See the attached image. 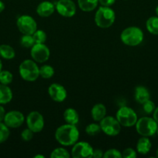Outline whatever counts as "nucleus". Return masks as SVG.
<instances>
[{
  "label": "nucleus",
  "instance_id": "obj_11",
  "mask_svg": "<svg viewBox=\"0 0 158 158\" xmlns=\"http://www.w3.org/2000/svg\"><path fill=\"white\" fill-rule=\"evenodd\" d=\"M94 149L89 143L77 141L71 149V155L73 158H91Z\"/></svg>",
  "mask_w": 158,
  "mask_h": 158
},
{
  "label": "nucleus",
  "instance_id": "obj_16",
  "mask_svg": "<svg viewBox=\"0 0 158 158\" xmlns=\"http://www.w3.org/2000/svg\"><path fill=\"white\" fill-rule=\"evenodd\" d=\"M106 107L103 103H96L93 106L91 110V116L93 120L95 122H100L106 116Z\"/></svg>",
  "mask_w": 158,
  "mask_h": 158
},
{
  "label": "nucleus",
  "instance_id": "obj_23",
  "mask_svg": "<svg viewBox=\"0 0 158 158\" xmlns=\"http://www.w3.org/2000/svg\"><path fill=\"white\" fill-rule=\"evenodd\" d=\"M146 28L150 33L158 35V16H151L146 22Z\"/></svg>",
  "mask_w": 158,
  "mask_h": 158
},
{
  "label": "nucleus",
  "instance_id": "obj_1",
  "mask_svg": "<svg viewBox=\"0 0 158 158\" xmlns=\"http://www.w3.org/2000/svg\"><path fill=\"white\" fill-rule=\"evenodd\" d=\"M57 143L62 146H73L78 141L80 133L76 125L65 123L57 128L54 134Z\"/></svg>",
  "mask_w": 158,
  "mask_h": 158
},
{
  "label": "nucleus",
  "instance_id": "obj_12",
  "mask_svg": "<svg viewBox=\"0 0 158 158\" xmlns=\"http://www.w3.org/2000/svg\"><path fill=\"white\" fill-rule=\"evenodd\" d=\"M55 9L59 15L64 18L74 16L77 11L75 3L72 0H58L55 4Z\"/></svg>",
  "mask_w": 158,
  "mask_h": 158
},
{
  "label": "nucleus",
  "instance_id": "obj_26",
  "mask_svg": "<svg viewBox=\"0 0 158 158\" xmlns=\"http://www.w3.org/2000/svg\"><path fill=\"white\" fill-rule=\"evenodd\" d=\"M35 44V41L32 35H27V34H23L20 38V45L22 47L30 49L33 45Z\"/></svg>",
  "mask_w": 158,
  "mask_h": 158
},
{
  "label": "nucleus",
  "instance_id": "obj_6",
  "mask_svg": "<svg viewBox=\"0 0 158 158\" xmlns=\"http://www.w3.org/2000/svg\"><path fill=\"white\" fill-rule=\"evenodd\" d=\"M116 117L121 126L124 127H132L135 126L138 120L137 114L134 110L126 106H122L118 110Z\"/></svg>",
  "mask_w": 158,
  "mask_h": 158
},
{
  "label": "nucleus",
  "instance_id": "obj_28",
  "mask_svg": "<svg viewBox=\"0 0 158 158\" xmlns=\"http://www.w3.org/2000/svg\"><path fill=\"white\" fill-rule=\"evenodd\" d=\"M10 128L8 127L4 122H0V143L6 142L10 135Z\"/></svg>",
  "mask_w": 158,
  "mask_h": 158
},
{
  "label": "nucleus",
  "instance_id": "obj_8",
  "mask_svg": "<svg viewBox=\"0 0 158 158\" xmlns=\"http://www.w3.org/2000/svg\"><path fill=\"white\" fill-rule=\"evenodd\" d=\"M16 26L22 34L33 35L37 29V23L33 17L29 15H22L17 19Z\"/></svg>",
  "mask_w": 158,
  "mask_h": 158
},
{
  "label": "nucleus",
  "instance_id": "obj_39",
  "mask_svg": "<svg viewBox=\"0 0 158 158\" xmlns=\"http://www.w3.org/2000/svg\"><path fill=\"white\" fill-rule=\"evenodd\" d=\"M5 8H6V6H5L4 2H3L2 1H1V0H0V13H1V12H2L3 11H4Z\"/></svg>",
  "mask_w": 158,
  "mask_h": 158
},
{
  "label": "nucleus",
  "instance_id": "obj_19",
  "mask_svg": "<svg viewBox=\"0 0 158 158\" xmlns=\"http://www.w3.org/2000/svg\"><path fill=\"white\" fill-rule=\"evenodd\" d=\"M13 97V94L9 85L0 83V104L5 105L10 103Z\"/></svg>",
  "mask_w": 158,
  "mask_h": 158
},
{
  "label": "nucleus",
  "instance_id": "obj_33",
  "mask_svg": "<svg viewBox=\"0 0 158 158\" xmlns=\"http://www.w3.org/2000/svg\"><path fill=\"white\" fill-rule=\"evenodd\" d=\"M34 133L29 128H26L21 132V138L23 141H30L33 137Z\"/></svg>",
  "mask_w": 158,
  "mask_h": 158
},
{
  "label": "nucleus",
  "instance_id": "obj_40",
  "mask_svg": "<svg viewBox=\"0 0 158 158\" xmlns=\"http://www.w3.org/2000/svg\"><path fill=\"white\" fill-rule=\"evenodd\" d=\"M45 157L43 155H42V154H37V155H35L33 157V158H44Z\"/></svg>",
  "mask_w": 158,
  "mask_h": 158
},
{
  "label": "nucleus",
  "instance_id": "obj_13",
  "mask_svg": "<svg viewBox=\"0 0 158 158\" xmlns=\"http://www.w3.org/2000/svg\"><path fill=\"white\" fill-rule=\"evenodd\" d=\"M25 121L23 114L18 110H11L6 113L3 122L8 127L11 129H16L20 127Z\"/></svg>",
  "mask_w": 158,
  "mask_h": 158
},
{
  "label": "nucleus",
  "instance_id": "obj_3",
  "mask_svg": "<svg viewBox=\"0 0 158 158\" xmlns=\"http://www.w3.org/2000/svg\"><path fill=\"white\" fill-rule=\"evenodd\" d=\"M116 20V13L111 7L101 6L94 14V23L101 29L111 27Z\"/></svg>",
  "mask_w": 158,
  "mask_h": 158
},
{
  "label": "nucleus",
  "instance_id": "obj_20",
  "mask_svg": "<svg viewBox=\"0 0 158 158\" xmlns=\"http://www.w3.org/2000/svg\"><path fill=\"white\" fill-rule=\"evenodd\" d=\"M63 117L66 123L77 125L79 122V114L74 108H67L64 112Z\"/></svg>",
  "mask_w": 158,
  "mask_h": 158
},
{
  "label": "nucleus",
  "instance_id": "obj_38",
  "mask_svg": "<svg viewBox=\"0 0 158 158\" xmlns=\"http://www.w3.org/2000/svg\"><path fill=\"white\" fill-rule=\"evenodd\" d=\"M153 118L156 120V123H158V106L155 108L154 111L153 113Z\"/></svg>",
  "mask_w": 158,
  "mask_h": 158
},
{
  "label": "nucleus",
  "instance_id": "obj_5",
  "mask_svg": "<svg viewBox=\"0 0 158 158\" xmlns=\"http://www.w3.org/2000/svg\"><path fill=\"white\" fill-rule=\"evenodd\" d=\"M136 131L142 137H150L155 135L157 131L158 123L150 117H143L138 119L135 124Z\"/></svg>",
  "mask_w": 158,
  "mask_h": 158
},
{
  "label": "nucleus",
  "instance_id": "obj_37",
  "mask_svg": "<svg viewBox=\"0 0 158 158\" xmlns=\"http://www.w3.org/2000/svg\"><path fill=\"white\" fill-rule=\"evenodd\" d=\"M6 114V110H5L4 107L2 106V105L0 104V122L3 121Z\"/></svg>",
  "mask_w": 158,
  "mask_h": 158
},
{
  "label": "nucleus",
  "instance_id": "obj_43",
  "mask_svg": "<svg viewBox=\"0 0 158 158\" xmlns=\"http://www.w3.org/2000/svg\"><path fill=\"white\" fill-rule=\"evenodd\" d=\"M156 157H158V148L156 149Z\"/></svg>",
  "mask_w": 158,
  "mask_h": 158
},
{
  "label": "nucleus",
  "instance_id": "obj_9",
  "mask_svg": "<svg viewBox=\"0 0 158 158\" xmlns=\"http://www.w3.org/2000/svg\"><path fill=\"white\" fill-rule=\"evenodd\" d=\"M30 55L35 62L43 63L49 60L50 51L45 43H35L30 48Z\"/></svg>",
  "mask_w": 158,
  "mask_h": 158
},
{
  "label": "nucleus",
  "instance_id": "obj_32",
  "mask_svg": "<svg viewBox=\"0 0 158 158\" xmlns=\"http://www.w3.org/2000/svg\"><path fill=\"white\" fill-rule=\"evenodd\" d=\"M142 105H143V111L147 114H153L155 108H156L155 103H153L150 99L147 100V101H146L145 103H143Z\"/></svg>",
  "mask_w": 158,
  "mask_h": 158
},
{
  "label": "nucleus",
  "instance_id": "obj_36",
  "mask_svg": "<svg viewBox=\"0 0 158 158\" xmlns=\"http://www.w3.org/2000/svg\"><path fill=\"white\" fill-rule=\"evenodd\" d=\"M104 153L102 150L100 149H95L93 151L92 157L93 158H102L103 157Z\"/></svg>",
  "mask_w": 158,
  "mask_h": 158
},
{
  "label": "nucleus",
  "instance_id": "obj_21",
  "mask_svg": "<svg viewBox=\"0 0 158 158\" xmlns=\"http://www.w3.org/2000/svg\"><path fill=\"white\" fill-rule=\"evenodd\" d=\"M99 0H77V6L82 12H90L98 7Z\"/></svg>",
  "mask_w": 158,
  "mask_h": 158
},
{
  "label": "nucleus",
  "instance_id": "obj_17",
  "mask_svg": "<svg viewBox=\"0 0 158 158\" xmlns=\"http://www.w3.org/2000/svg\"><path fill=\"white\" fill-rule=\"evenodd\" d=\"M152 148V143L149 137H142L138 140L136 146V151L138 154L146 155L150 151Z\"/></svg>",
  "mask_w": 158,
  "mask_h": 158
},
{
  "label": "nucleus",
  "instance_id": "obj_4",
  "mask_svg": "<svg viewBox=\"0 0 158 158\" xmlns=\"http://www.w3.org/2000/svg\"><path fill=\"white\" fill-rule=\"evenodd\" d=\"M19 73L25 81L34 82L40 77V67L33 60H25L19 66Z\"/></svg>",
  "mask_w": 158,
  "mask_h": 158
},
{
  "label": "nucleus",
  "instance_id": "obj_25",
  "mask_svg": "<svg viewBox=\"0 0 158 158\" xmlns=\"http://www.w3.org/2000/svg\"><path fill=\"white\" fill-rule=\"evenodd\" d=\"M71 157V154L68 152V150L64 148H55L50 154L51 158H70Z\"/></svg>",
  "mask_w": 158,
  "mask_h": 158
},
{
  "label": "nucleus",
  "instance_id": "obj_42",
  "mask_svg": "<svg viewBox=\"0 0 158 158\" xmlns=\"http://www.w3.org/2000/svg\"><path fill=\"white\" fill-rule=\"evenodd\" d=\"M155 12H156V16H158V5H157V6H156V9H155Z\"/></svg>",
  "mask_w": 158,
  "mask_h": 158
},
{
  "label": "nucleus",
  "instance_id": "obj_30",
  "mask_svg": "<svg viewBox=\"0 0 158 158\" xmlns=\"http://www.w3.org/2000/svg\"><path fill=\"white\" fill-rule=\"evenodd\" d=\"M32 35L33 37L35 43H45L47 39L46 33L42 29H37Z\"/></svg>",
  "mask_w": 158,
  "mask_h": 158
},
{
  "label": "nucleus",
  "instance_id": "obj_2",
  "mask_svg": "<svg viewBox=\"0 0 158 158\" xmlns=\"http://www.w3.org/2000/svg\"><path fill=\"white\" fill-rule=\"evenodd\" d=\"M143 32L137 26H129L124 29L120 34L122 43L128 46H139L143 43Z\"/></svg>",
  "mask_w": 158,
  "mask_h": 158
},
{
  "label": "nucleus",
  "instance_id": "obj_24",
  "mask_svg": "<svg viewBox=\"0 0 158 158\" xmlns=\"http://www.w3.org/2000/svg\"><path fill=\"white\" fill-rule=\"evenodd\" d=\"M54 73H55L54 68L50 65L44 64L40 67V77L45 80L52 78Z\"/></svg>",
  "mask_w": 158,
  "mask_h": 158
},
{
  "label": "nucleus",
  "instance_id": "obj_7",
  "mask_svg": "<svg viewBox=\"0 0 158 158\" xmlns=\"http://www.w3.org/2000/svg\"><path fill=\"white\" fill-rule=\"evenodd\" d=\"M99 124L102 132L109 137H116L119 135L122 128V126L116 117L112 116H105L99 122Z\"/></svg>",
  "mask_w": 158,
  "mask_h": 158
},
{
  "label": "nucleus",
  "instance_id": "obj_41",
  "mask_svg": "<svg viewBox=\"0 0 158 158\" xmlns=\"http://www.w3.org/2000/svg\"><path fill=\"white\" fill-rule=\"evenodd\" d=\"M2 70V62L0 60V72H1Z\"/></svg>",
  "mask_w": 158,
  "mask_h": 158
},
{
  "label": "nucleus",
  "instance_id": "obj_10",
  "mask_svg": "<svg viewBox=\"0 0 158 158\" xmlns=\"http://www.w3.org/2000/svg\"><path fill=\"white\" fill-rule=\"evenodd\" d=\"M26 122L27 127L34 134L41 132L45 125L44 118L38 111H32L29 113L26 117Z\"/></svg>",
  "mask_w": 158,
  "mask_h": 158
},
{
  "label": "nucleus",
  "instance_id": "obj_29",
  "mask_svg": "<svg viewBox=\"0 0 158 158\" xmlns=\"http://www.w3.org/2000/svg\"><path fill=\"white\" fill-rule=\"evenodd\" d=\"M13 80V75L9 70H2L0 72V83L9 85Z\"/></svg>",
  "mask_w": 158,
  "mask_h": 158
},
{
  "label": "nucleus",
  "instance_id": "obj_31",
  "mask_svg": "<svg viewBox=\"0 0 158 158\" xmlns=\"http://www.w3.org/2000/svg\"><path fill=\"white\" fill-rule=\"evenodd\" d=\"M104 158H122V152L119 151L117 149H115V148H111V149H108L104 153L103 155Z\"/></svg>",
  "mask_w": 158,
  "mask_h": 158
},
{
  "label": "nucleus",
  "instance_id": "obj_14",
  "mask_svg": "<svg viewBox=\"0 0 158 158\" xmlns=\"http://www.w3.org/2000/svg\"><path fill=\"white\" fill-rule=\"evenodd\" d=\"M48 94L50 97L57 103L64 102L68 97V93L64 86L57 83L50 85L48 87Z\"/></svg>",
  "mask_w": 158,
  "mask_h": 158
},
{
  "label": "nucleus",
  "instance_id": "obj_35",
  "mask_svg": "<svg viewBox=\"0 0 158 158\" xmlns=\"http://www.w3.org/2000/svg\"><path fill=\"white\" fill-rule=\"evenodd\" d=\"M115 2L116 0H99V4L102 6H107V7H111Z\"/></svg>",
  "mask_w": 158,
  "mask_h": 158
},
{
  "label": "nucleus",
  "instance_id": "obj_15",
  "mask_svg": "<svg viewBox=\"0 0 158 158\" xmlns=\"http://www.w3.org/2000/svg\"><path fill=\"white\" fill-rule=\"evenodd\" d=\"M55 5L50 1H43L37 6L36 12L39 16L42 18H47L53 15L55 11Z\"/></svg>",
  "mask_w": 158,
  "mask_h": 158
},
{
  "label": "nucleus",
  "instance_id": "obj_22",
  "mask_svg": "<svg viewBox=\"0 0 158 158\" xmlns=\"http://www.w3.org/2000/svg\"><path fill=\"white\" fill-rule=\"evenodd\" d=\"M0 56L4 60H12L15 56V49L9 45H0Z\"/></svg>",
  "mask_w": 158,
  "mask_h": 158
},
{
  "label": "nucleus",
  "instance_id": "obj_44",
  "mask_svg": "<svg viewBox=\"0 0 158 158\" xmlns=\"http://www.w3.org/2000/svg\"><path fill=\"white\" fill-rule=\"evenodd\" d=\"M156 134L158 135V127H157V131H156Z\"/></svg>",
  "mask_w": 158,
  "mask_h": 158
},
{
  "label": "nucleus",
  "instance_id": "obj_34",
  "mask_svg": "<svg viewBox=\"0 0 158 158\" xmlns=\"http://www.w3.org/2000/svg\"><path fill=\"white\" fill-rule=\"evenodd\" d=\"M122 155L123 158H136L137 157V152L133 148H128L122 151Z\"/></svg>",
  "mask_w": 158,
  "mask_h": 158
},
{
  "label": "nucleus",
  "instance_id": "obj_27",
  "mask_svg": "<svg viewBox=\"0 0 158 158\" xmlns=\"http://www.w3.org/2000/svg\"><path fill=\"white\" fill-rule=\"evenodd\" d=\"M102 131L99 123H91L85 127V132L88 136H96Z\"/></svg>",
  "mask_w": 158,
  "mask_h": 158
},
{
  "label": "nucleus",
  "instance_id": "obj_18",
  "mask_svg": "<svg viewBox=\"0 0 158 158\" xmlns=\"http://www.w3.org/2000/svg\"><path fill=\"white\" fill-rule=\"evenodd\" d=\"M134 97L137 103L143 104L150 99V91L146 86H138L135 89Z\"/></svg>",
  "mask_w": 158,
  "mask_h": 158
}]
</instances>
